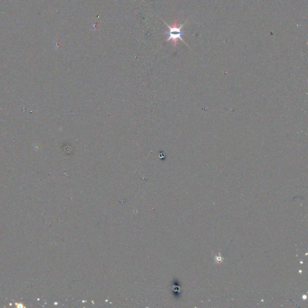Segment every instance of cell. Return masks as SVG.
<instances>
[{
  "instance_id": "6da1fadb",
  "label": "cell",
  "mask_w": 308,
  "mask_h": 308,
  "mask_svg": "<svg viewBox=\"0 0 308 308\" xmlns=\"http://www.w3.org/2000/svg\"><path fill=\"white\" fill-rule=\"evenodd\" d=\"M162 20L166 24V25L167 26V27L169 28V31L165 33H167L169 35L168 39H167V42L170 41V40H172L173 42V45H174V46L175 47H176V46L177 42H178V40H181V41H183L184 43H185L183 41V39L182 38V35L183 34V26L185 25V24L187 23V22H185L183 24H181L179 26H178V24H176V22H175V23H174L173 25L171 27V26L169 25L165 21H164L162 19Z\"/></svg>"
},
{
  "instance_id": "7a4b0ae2",
  "label": "cell",
  "mask_w": 308,
  "mask_h": 308,
  "mask_svg": "<svg viewBox=\"0 0 308 308\" xmlns=\"http://www.w3.org/2000/svg\"><path fill=\"white\" fill-rule=\"evenodd\" d=\"M215 262L217 263H221L223 261V258L222 257L221 255H217L215 257Z\"/></svg>"
}]
</instances>
